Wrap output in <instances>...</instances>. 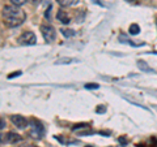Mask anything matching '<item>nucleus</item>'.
Returning a JSON list of instances; mask_svg holds the SVG:
<instances>
[{
  "label": "nucleus",
  "mask_w": 157,
  "mask_h": 147,
  "mask_svg": "<svg viewBox=\"0 0 157 147\" xmlns=\"http://www.w3.org/2000/svg\"><path fill=\"white\" fill-rule=\"evenodd\" d=\"M139 31H140V27H139V25H137V23H132V25H130L128 33L131 34V35H137V34H139Z\"/></svg>",
  "instance_id": "nucleus-10"
},
{
  "label": "nucleus",
  "mask_w": 157,
  "mask_h": 147,
  "mask_svg": "<svg viewBox=\"0 0 157 147\" xmlns=\"http://www.w3.org/2000/svg\"><path fill=\"white\" fill-rule=\"evenodd\" d=\"M96 111L98 112V113H100V112H105L106 108H105V107H97V109H96Z\"/></svg>",
  "instance_id": "nucleus-17"
},
{
  "label": "nucleus",
  "mask_w": 157,
  "mask_h": 147,
  "mask_svg": "<svg viewBox=\"0 0 157 147\" xmlns=\"http://www.w3.org/2000/svg\"><path fill=\"white\" fill-rule=\"evenodd\" d=\"M85 147H94V146H92V145H88V146H85Z\"/></svg>",
  "instance_id": "nucleus-21"
},
{
  "label": "nucleus",
  "mask_w": 157,
  "mask_h": 147,
  "mask_svg": "<svg viewBox=\"0 0 157 147\" xmlns=\"http://www.w3.org/2000/svg\"><path fill=\"white\" fill-rule=\"evenodd\" d=\"M22 147H34L33 145H25V146H22Z\"/></svg>",
  "instance_id": "nucleus-20"
},
{
  "label": "nucleus",
  "mask_w": 157,
  "mask_h": 147,
  "mask_svg": "<svg viewBox=\"0 0 157 147\" xmlns=\"http://www.w3.org/2000/svg\"><path fill=\"white\" fill-rule=\"evenodd\" d=\"M127 2H136V0H127Z\"/></svg>",
  "instance_id": "nucleus-22"
},
{
  "label": "nucleus",
  "mask_w": 157,
  "mask_h": 147,
  "mask_svg": "<svg viewBox=\"0 0 157 147\" xmlns=\"http://www.w3.org/2000/svg\"><path fill=\"white\" fill-rule=\"evenodd\" d=\"M17 42L21 46H33L37 43V37L33 31H25L17 38Z\"/></svg>",
  "instance_id": "nucleus-3"
},
{
  "label": "nucleus",
  "mask_w": 157,
  "mask_h": 147,
  "mask_svg": "<svg viewBox=\"0 0 157 147\" xmlns=\"http://www.w3.org/2000/svg\"><path fill=\"white\" fill-rule=\"evenodd\" d=\"M22 141V137L17 134V133H13V131H9L6 135H2V143H17V142H21Z\"/></svg>",
  "instance_id": "nucleus-6"
},
{
  "label": "nucleus",
  "mask_w": 157,
  "mask_h": 147,
  "mask_svg": "<svg viewBox=\"0 0 157 147\" xmlns=\"http://www.w3.org/2000/svg\"><path fill=\"white\" fill-rule=\"evenodd\" d=\"M137 66H139V69H141L143 72L153 73V69H152L151 66H148V64H147L145 61H143V60H139V61H137Z\"/></svg>",
  "instance_id": "nucleus-9"
},
{
  "label": "nucleus",
  "mask_w": 157,
  "mask_h": 147,
  "mask_svg": "<svg viewBox=\"0 0 157 147\" xmlns=\"http://www.w3.org/2000/svg\"><path fill=\"white\" fill-rule=\"evenodd\" d=\"M98 87H100V85H97V83H88V85H85L86 90H96Z\"/></svg>",
  "instance_id": "nucleus-14"
},
{
  "label": "nucleus",
  "mask_w": 157,
  "mask_h": 147,
  "mask_svg": "<svg viewBox=\"0 0 157 147\" xmlns=\"http://www.w3.org/2000/svg\"><path fill=\"white\" fill-rule=\"evenodd\" d=\"M78 2H80V0H56V3L60 7H72V5L78 4Z\"/></svg>",
  "instance_id": "nucleus-8"
},
{
  "label": "nucleus",
  "mask_w": 157,
  "mask_h": 147,
  "mask_svg": "<svg viewBox=\"0 0 157 147\" xmlns=\"http://www.w3.org/2000/svg\"><path fill=\"white\" fill-rule=\"evenodd\" d=\"M30 135L34 138H42L45 135V126L42 125L41 121L33 119L30 121Z\"/></svg>",
  "instance_id": "nucleus-2"
},
{
  "label": "nucleus",
  "mask_w": 157,
  "mask_h": 147,
  "mask_svg": "<svg viewBox=\"0 0 157 147\" xmlns=\"http://www.w3.org/2000/svg\"><path fill=\"white\" fill-rule=\"evenodd\" d=\"M39 2H41V0H32L33 4H39Z\"/></svg>",
  "instance_id": "nucleus-19"
},
{
  "label": "nucleus",
  "mask_w": 157,
  "mask_h": 147,
  "mask_svg": "<svg viewBox=\"0 0 157 147\" xmlns=\"http://www.w3.org/2000/svg\"><path fill=\"white\" fill-rule=\"evenodd\" d=\"M2 16H3L4 25L8 27H18L26 20L25 12L20 7L14 5V4H12V5H4L2 11Z\"/></svg>",
  "instance_id": "nucleus-1"
},
{
  "label": "nucleus",
  "mask_w": 157,
  "mask_h": 147,
  "mask_svg": "<svg viewBox=\"0 0 157 147\" xmlns=\"http://www.w3.org/2000/svg\"><path fill=\"white\" fill-rule=\"evenodd\" d=\"M18 76H21V72H20V70H18V72H14L13 74H9L8 78H9V80H12L13 77H18Z\"/></svg>",
  "instance_id": "nucleus-16"
},
{
  "label": "nucleus",
  "mask_w": 157,
  "mask_h": 147,
  "mask_svg": "<svg viewBox=\"0 0 157 147\" xmlns=\"http://www.w3.org/2000/svg\"><path fill=\"white\" fill-rule=\"evenodd\" d=\"M28 2V0H11V3L12 4H14V5H17V7H21V5H24Z\"/></svg>",
  "instance_id": "nucleus-15"
},
{
  "label": "nucleus",
  "mask_w": 157,
  "mask_h": 147,
  "mask_svg": "<svg viewBox=\"0 0 157 147\" xmlns=\"http://www.w3.org/2000/svg\"><path fill=\"white\" fill-rule=\"evenodd\" d=\"M62 34H63V35H64L66 38H71V37H73V35H75V30H71V29H62Z\"/></svg>",
  "instance_id": "nucleus-12"
},
{
  "label": "nucleus",
  "mask_w": 157,
  "mask_h": 147,
  "mask_svg": "<svg viewBox=\"0 0 157 147\" xmlns=\"http://www.w3.org/2000/svg\"><path fill=\"white\" fill-rule=\"evenodd\" d=\"M11 121H12V124L16 126L17 129H26V126H28V120L24 117L22 115H12L11 116Z\"/></svg>",
  "instance_id": "nucleus-5"
},
{
  "label": "nucleus",
  "mask_w": 157,
  "mask_h": 147,
  "mask_svg": "<svg viewBox=\"0 0 157 147\" xmlns=\"http://www.w3.org/2000/svg\"><path fill=\"white\" fill-rule=\"evenodd\" d=\"M0 128H2V130L6 128V122H4V117H2V125H0Z\"/></svg>",
  "instance_id": "nucleus-18"
},
{
  "label": "nucleus",
  "mask_w": 157,
  "mask_h": 147,
  "mask_svg": "<svg viewBox=\"0 0 157 147\" xmlns=\"http://www.w3.org/2000/svg\"><path fill=\"white\" fill-rule=\"evenodd\" d=\"M71 61H75V59H60L56 61V64H70Z\"/></svg>",
  "instance_id": "nucleus-13"
},
{
  "label": "nucleus",
  "mask_w": 157,
  "mask_h": 147,
  "mask_svg": "<svg viewBox=\"0 0 157 147\" xmlns=\"http://www.w3.org/2000/svg\"><path fill=\"white\" fill-rule=\"evenodd\" d=\"M56 18H58V21H60L62 23H64V25H68V23L71 22V18H70V16H68V13L67 12H64V11H58V13H56Z\"/></svg>",
  "instance_id": "nucleus-7"
},
{
  "label": "nucleus",
  "mask_w": 157,
  "mask_h": 147,
  "mask_svg": "<svg viewBox=\"0 0 157 147\" xmlns=\"http://www.w3.org/2000/svg\"><path fill=\"white\" fill-rule=\"evenodd\" d=\"M41 33H42L43 39H45L46 42H48V43L54 42V41H55V38H56V31H55V29H54V26L48 25V23L41 25Z\"/></svg>",
  "instance_id": "nucleus-4"
},
{
  "label": "nucleus",
  "mask_w": 157,
  "mask_h": 147,
  "mask_svg": "<svg viewBox=\"0 0 157 147\" xmlns=\"http://www.w3.org/2000/svg\"><path fill=\"white\" fill-rule=\"evenodd\" d=\"M55 139H58L59 142H62V143H66V145H71V143H76L77 141L75 139H70V138H64V137H62V135H56L55 137Z\"/></svg>",
  "instance_id": "nucleus-11"
}]
</instances>
